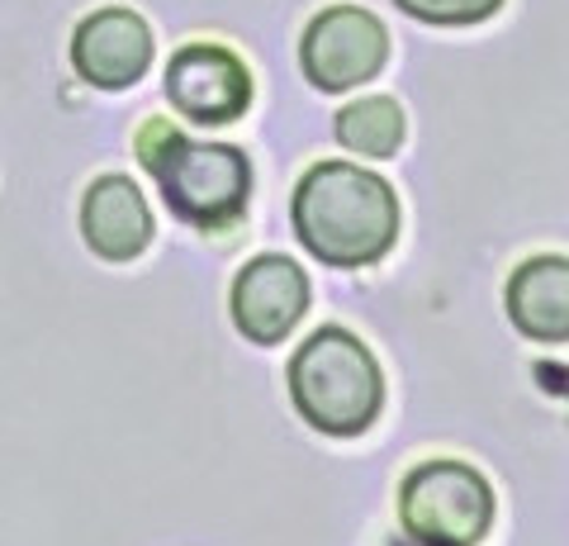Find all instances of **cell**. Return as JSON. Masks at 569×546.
Masks as SVG:
<instances>
[{
	"mask_svg": "<svg viewBox=\"0 0 569 546\" xmlns=\"http://www.w3.org/2000/svg\"><path fill=\"white\" fill-rule=\"evenodd\" d=\"M399 518L418 546H479L493 523V489L466 461H427L408 470Z\"/></svg>",
	"mask_w": 569,
	"mask_h": 546,
	"instance_id": "277c9868",
	"label": "cell"
},
{
	"mask_svg": "<svg viewBox=\"0 0 569 546\" xmlns=\"http://www.w3.org/2000/svg\"><path fill=\"white\" fill-rule=\"evenodd\" d=\"M337 143L361 152V157H395L403 143V110L389 96H366L351 100L337 115Z\"/></svg>",
	"mask_w": 569,
	"mask_h": 546,
	"instance_id": "8fae6325",
	"label": "cell"
},
{
	"mask_svg": "<svg viewBox=\"0 0 569 546\" xmlns=\"http://www.w3.org/2000/svg\"><path fill=\"white\" fill-rule=\"evenodd\" d=\"M81 238L104 261H133L152 242V215L129 176H96L81 200Z\"/></svg>",
	"mask_w": 569,
	"mask_h": 546,
	"instance_id": "9c48e42d",
	"label": "cell"
},
{
	"mask_svg": "<svg viewBox=\"0 0 569 546\" xmlns=\"http://www.w3.org/2000/svg\"><path fill=\"white\" fill-rule=\"evenodd\" d=\"M413 546H418V542H413Z\"/></svg>",
	"mask_w": 569,
	"mask_h": 546,
	"instance_id": "4fadbf2b",
	"label": "cell"
},
{
	"mask_svg": "<svg viewBox=\"0 0 569 546\" xmlns=\"http://www.w3.org/2000/svg\"><path fill=\"white\" fill-rule=\"evenodd\" d=\"M138 162L157 176L167 209L190 228H228L252 200V162L233 143H204L148 119L138 133Z\"/></svg>",
	"mask_w": 569,
	"mask_h": 546,
	"instance_id": "7a4b0ae2",
	"label": "cell"
},
{
	"mask_svg": "<svg viewBox=\"0 0 569 546\" xmlns=\"http://www.w3.org/2000/svg\"><path fill=\"white\" fill-rule=\"evenodd\" d=\"M290 399L313 433L361 437L380 418L385 376L356 332L328 324L309 332L290 357Z\"/></svg>",
	"mask_w": 569,
	"mask_h": 546,
	"instance_id": "3957f363",
	"label": "cell"
},
{
	"mask_svg": "<svg viewBox=\"0 0 569 546\" xmlns=\"http://www.w3.org/2000/svg\"><path fill=\"white\" fill-rule=\"evenodd\" d=\"M152 62V33L133 10H96L71 33V67L96 91H123Z\"/></svg>",
	"mask_w": 569,
	"mask_h": 546,
	"instance_id": "ba28073f",
	"label": "cell"
},
{
	"mask_svg": "<svg viewBox=\"0 0 569 546\" xmlns=\"http://www.w3.org/2000/svg\"><path fill=\"white\" fill-rule=\"evenodd\" d=\"M403 14L422 24H479L503 6V0H395Z\"/></svg>",
	"mask_w": 569,
	"mask_h": 546,
	"instance_id": "7c38bea8",
	"label": "cell"
},
{
	"mask_svg": "<svg viewBox=\"0 0 569 546\" xmlns=\"http://www.w3.org/2000/svg\"><path fill=\"white\" fill-rule=\"evenodd\" d=\"M167 100L190 125H233L252 105V72L219 43H190L167 62Z\"/></svg>",
	"mask_w": 569,
	"mask_h": 546,
	"instance_id": "8992f818",
	"label": "cell"
},
{
	"mask_svg": "<svg viewBox=\"0 0 569 546\" xmlns=\"http://www.w3.org/2000/svg\"><path fill=\"white\" fill-rule=\"evenodd\" d=\"M290 219L323 267H370L399 242L395 186L351 162H318L299 176Z\"/></svg>",
	"mask_w": 569,
	"mask_h": 546,
	"instance_id": "6da1fadb",
	"label": "cell"
},
{
	"mask_svg": "<svg viewBox=\"0 0 569 546\" xmlns=\"http://www.w3.org/2000/svg\"><path fill=\"white\" fill-rule=\"evenodd\" d=\"M508 319L537 343L569 338V261L531 257L508 280Z\"/></svg>",
	"mask_w": 569,
	"mask_h": 546,
	"instance_id": "30bf717a",
	"label": "cell"
},
{
	"mask_svg": "<svg viewBox=\"0 0 569 546\" xmlns=\"http://www.w3.org/2000/svg\"><path fill=\"white\" fill-rule=\"evenodd\" d=\"M309 314V276L299 261L266 252L252 257L233 280V324L247 343L276 347Z\"/></svg>",
	"mask_w": 569,
	"mask_h": 546,
	"instance_id": "52a82bcc",
	"label": "cell"
},
{
	"mask_svg": "<svg viewBox=\"0 0 569 546\" xmlns=\"http://www.w3.org/2000/svg\"><path fill=\"white\" fill-rule=\"evenodd\" d=\"M389 58V33L370 10L332 6L305 29L299 67L323 96H342L366 86Z\"/></svg>",
	"mask_w": 569,
	"mask_h": 546,
	"instance_id": "5b68a950",
	"label": "cell"
}]
</instances>
